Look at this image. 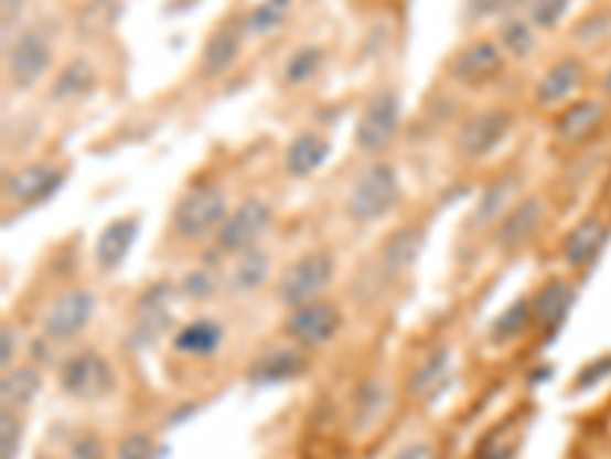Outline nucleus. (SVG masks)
Instances as JSON below:
<instances>
[{"label":"nucleus","instance_id":"f257e3e1","mask_svg":"<svg viewBox=\"0 0 611 459\" xmlns=\"http://www.w3.org/2000/svg\"><path fill=\"white\" fill-rule=\"evenodd\" d=\"M229 215V196L214 181H196L178 196L172 209V233L181 243H202L217 236Z\"/></svg>","mask_w":611,"mask_h":459},{"label":"nucleus","instance_id":"f03ea898","mask_svg":"<svg viewBox=\"0 0 611 459\" xmlns=\"http://www.w3.org/2000/svg\"><path fill=\"white\" fill-rule=\"evenodd\" d=\"M400 203V175L388 160H373L361 169L355 184L346 193V217L355 224H373Z\"/></svg>","mask_w":611,"mask_h":459},{"label":"nucleus","instance_id":"7ed1b4c3","mask_svg":"<svg viewBox=\"0 0 611 459\" xmlns=\"http://www.w3.org/2000/svg\"><path fill=\"white\" fill-rule=\"evenodd\" d=\"M55 62V38L46 25L22 28L13 43H7V81L15 93H31L50 74Z\"/></svg>","mask_w":611,"mask_h":459},{"label":"nucleus","instance_id":"20e7f679","mask_svg":"<svg viewBox=\"0 0 611 459\" xmlns=\"http://www.w3.org/2000/svg\"><path fill=\"white\" fill-rule=\"evenodd\" d=\"M336 276V260L331 252H309L293 260L279 279V300L288 310L319 300Z\"/></svg>","mask_w":611,"mask_h":459},{"label":"nucleus","instance_id":"39448f33","mask_svg":"<svg viewBox=\"0 0 611 459\" xmlns=\"http://www.w3.org/2000/svg\"><path fill=\"white\" fill-rule=\"evenodd\" d=\"M400 129V95L395 89H376V93L364 102V108L355 122V145L361 153L376 157L388 150V145L398 138Z\"/></svg>","mask_w":611,"mask_h":459},{"label":"nucleus","instance_id":"423d86ee","mask_svg":"<svg viewBox=\"0 0 611 459\" xmlns=\"http://www.w3.org/2000/svg\"><path fill=\"white\" fill-rule=\"evenodd\" d=\"M58 386L77 402H101L117 386V374L101 352L83 350L58 365Z\"/></svg>","mask_w":611,"mask_h":459},{"label":"nucleus","instance_id":"0eeeda50","mask_svg":"<svg viewBox=\"0 0 611 459\" xmlns=\"http://www.w3.org/2000/svg\"><path fill=\"white\" fill-rule=\"evenodd\" d=\"M272 205L266 203V200H245L239 203L229 215H226L224 227L217 230V236H214V245H217V252H224V255H242V252H248V248H257L260 239H264L269 227H272Z\"/></svg>","mask_w":611,"mask_h":459},{"label":"nucleus","instance_id":"6e6552de","mask_svg":"<svg viewBox=\"0 0 611 459\" xmlns=\"http://www.w3.org/2000/svg\"><path fill=\"white\" fill-rule=\"evenodd\" d=\"M514 126V114L507 108H486L471 114L455 129V153L468 162L486 160L499 148Z\"/></svg>","mask_w":611,"mask_h":459},{"label":"nucleus","instance_id":"1a4fd4ad","mask_svg":"<svg viewBox=\"0 0 611 459\" xmlns=\"http://www.w3.org/2000/svg\"><path fill=\"white\" fill-rule=\"evenodd\" d=\"M507 68L505 50L495 41H471L462 50H455L447 62V77L465 89L490 86L495 77H502Z\"/></svg>","mask_w":611,"mask_h":459},{"label":"nucleus","instance_id":"9d476101","mask_svg":"<svg viewBox=\"0 0 611 459\" xmlns=\"http://www.w3.org/2000/svg\"><path fill=\"white\" fill-rule=\"evenodd\" d=\"M340 328H343V312H340V307L333 300L319 298L291 310L288 322H285V334L300 350H319V346L331 343L340 334Z\"/></svg>","mask_w":611,"mask_h":459},{"label":"nucleus","instance_id":"9b49d317","mask_svg":"<svg viewBox=\"0 0 611 459\" xmlns=\"http://www.w3.org/2000/svg\"><path fill=\"white\" fill-rule=\"evenodd\" d=\"M95 298L86 288H67L53 300V307L43 319V334L53 343H71L86 331V324L93 322Z\"/></svg>","mask_w":611,"mask_h":459},{"label":"nucleus","instance_id":"f8f14e48","mask_svg":"<svg viewBox=\"0 0 611 459\" xmlns=\"http://www.w3.org/2000/svg\"><path fill=\"white\" fill-rule=\"evenodd\" d=\"M65 184V172L53 162H28L3 175V200L15 205H41Z\"/></svg>","mask_w":611,"mask_h":459},{"label":"nucleus","instance_id":"ddd939ff","mask_svg":"<svg viewBox=\"0 0 611 459\" xmlns=\"http://www.w3.org/2000/svg\"><path fill=\"white\" fill-rule=\"evenodd\" d=\"M245 38H248V34H245L242 15L239 19H226V22H221V25L214 28L212 34H208V41L202 43L200 77H205V81L224 77L226 71L239 62L242 41H245Z\"/></svg>","mask_w":611,"mask_h":459},{"label":"nucleus","instance_id":"4468645a","mask_svg":"<svg viewBox=\"0 0 611 459\" xmlns=\"http://www.w3.org/2000/svg\"><path fill=\"white\" fill-rule=\"evenodd\" d=\"M545 200L542 196H523L517 203L507 209V215L495 224L492 230V239L499 248H507V252H514L519 245H526L542 230L545 224Z\"/></svg>","mask_w":611,"mask_h":459},{"label":"nucleus","instance_id":"2eb2a0df","mask_svg":"<svg viewBox=\"0 0 611 459\" xmlns=\"http://www.w3.org/2000/svg\"><path fill=\"white\" fill-rule=\"evenodd\" d=\"M587 81L585 62L578 55H562L535 83V105L538 108H557L569 102Z\"/></svg>","mask_w":611,"mask_h":459},{"label":"nucleus","instance_id":"dca6fc26","mask_svg":"<svg viewBox=\"0 0 611 459\" xmlns=\"http://www.w3.org/2000/svg\"><path fill=\"white\" fill-rule=\"evenodd\" d=\"M172 303H174V285L157 282L147 288L144 295L138 298L135 307V324L132 340L135 343H150L165 331V324L172 322Z\"/></svg>","mask_w":611,"mask_h":459},{"label":"nucleus","instance_id":"f3484780","mask_svg":"<svg viewBox=\"0 0 611 459\" xmlns=\"http://www.w3.org/2000/svg\"><path fill=\"white\" fill-rule=\"evenodd\" d=\"M306 371V359L300 346H269L248 367V380L254 386H279L300 377Z\"/></svg>","mask_w":611,"mask_h":459},{"label":"nucleus","instance_id":"a211bd4d","mask_svg":"<svg viewBox=\"0 0 611 459\" xmlns=\"http://www.w3.org/2000/svg\"><path fill=\"white\" fill-rule=\"evenodd\" d=\"M224 324L217 319H208V316H200L193 322L181 324L174 331L172 350L184 359H196V362H205V359H214L221 346H224Z\"/></svg>","mask_w":611,"mask_h":459},{"label":"nucleus","instance_id":"6ab92c4d","mask_svg":"<svg viewBox=\"0 0 611 459\" xmlns=\"http://www.w3.org/2000/svg\"><path fill=\"white\" fill-rule=\"evenodd\" d=\"M605 105L597 102V98H581V102H575L569 108L562 110L557 117V138L562 145H571V148H578V145H585L590 138L597 136L599 129H602V122H605Z\"/></svg>","mask_w":611,"mask_h":459},{"label":"nucleus","instance_id":"aec40b11","mask_svg":"<svg viewBox=\"0 0 611 459\" xmlns=\"http://www.w3.org/2000/svg\"><path fill=\"white\" fill-rule=\"evenodd\" d=\"M422 248H426V230L416 227H398L392 230L386 236V243L379 245V264H383V273L386 276H404V273L410 270L412 264L419 260L422 255Z\"/></svg>","mask_w":611,"mask_h":459},{"label":"nucleus","instance_id":"412c9836","mask_svg":"<svg viewBox=\"0 0 611 459\" xmlns=\"http://www.w3.org/2000/svg\"><path fill=\"white\" fill-rule=\"evenodd\" d=\"M138 227H141V221L135 215H122L114 217L105 230H101V236H98V243H95V264H98V270H117L122 260L129 257L132 252L135 239H138Z\"/></svg>","mask_w":611,"mask_h":459},{"label":"nucleus","instance_id":"4be33fe9","mask_svg":"<svg viewBox=\"0 0 611 459\" xmlns=\"http://www.w3.org/2000/svg\"><path fill=\"white\" fill-rule=\"evenodd\" d=\"M605 221L599 215L581 217L575 227L569 230L566 243H562V260L575 267V270H585L590 267L597 255L602 252V243H605Z\"/></svg>","mask_w":611,"mask_h":459},{"label":"nucleus","instance_id":"5701e85b","mask_svg":"<svg viewBox=\"0 0 611 459\" xmlns=\"http://www.w3.org/2000/svg\"><path fill=\"white\" fill-rule=\"evenodd\" d=\"M95 83H98V71L93 62L86 55H74L58 68V74L50 83V98L55 105H74L93 93Z\"/></svg>","mask_w":611,"mask_h":459},{"label":"nucleus","instance_id":"b1692460","mask_svg":"<svg viewBox=\"0 0 611 459\" xmlns=\"http://www.w3.org/2000/svg\"><path fill=\"white\" fill-rule=\"evenodd\" d=\"M328 157H331V138L321 136L315 129H306L300 136H293V141L285 150V172L297 181L315 175L328 162Z\"/></svg>","mask_w":611,"mask_h":459},{"label":"nucleus","instance_id":"393cba45","mask_svg":"<svg viewBox=\"0 0 611 459\" xmlns=\"http://www.w3.org/2000/svg\"><path fill=\"white\" fill-rule=\"evenodd\" d=\"M519 193V175H502L490 181V188L480 193L478 209L468 217V227H490L495 230V224L507 215V209L517 203Z\"/></svg>","mask_w":611,"mask_h":459},{"label":"nucleus","instance_id":"a878e982","mask_svg":"<svg viewBox=\"0 0 611 459\" xmlns=\"http://www.w3.org/2000/svg\"><path fill=\"white\" fill-rule=\"evenodd\" d=\"M571 300H575V288L562 279H550L538 288V295L532 298V319L535 324L545 331V334H554L559 328V322L569 316Z\"/></svg>","mask_w":611,"mask_h":459},{"label":"nucleus","instance_id":"bb28decb","mask_svg":"<svg viewBox=\"0 0 611 459\" xmlns=\"http://www.w3.org/2000/svg\"><path fill=\"white\" fill-rule=\"evenodd\" d=\"M269 270H272V260L266 255L264 248H248L242 255H233V267L224 276L226 291L233 295H251L257 288H264L266 279H269Z\"/></svg>","mask_w":611,"mask_h":459},{"label":"nucleus","instance_id":"cd10ccee","mask_svg":"<svg viewBox=\"0 0 611 459\" xmlns=\"http://www.w3.org/2000/svg\"><path fill=\"white\" fill-rule=\"evenodd\" d=\"M388 402H392V392H388L386 380H364L352 398V433H371L373 426L386 417Z\"/></svg>","mask_w":611,"mask_h":459},{"label":"nucleus","instance_id":"c85d7f7f","mask_svg":"<svg viewBox=\"0 0 611 459\" xmlns=\"http://www.w3.org/2000/svg\"><path fill=\"white\" fill-rule=\"evenodd\" d=\"M41 386H43L41 367L13 365L10 371H3V380H0V398H3V407L25 410V407L37 398Z\"/></svg>","mask_w":611,"mask_h":459},{"label":"nucleus","instance_id":"c756f323","mask_svg":"<svg viewBox=\"0 0 611 459\" xmlns=\"http://www.w3.org/2000/svg\"><path fill=\"white\" fill-rule=\"evenodd\" d=\"M450 350L443 346L435 355H428L426 365L412 374L410 395L416 402H435L440 392L450 386Z\"/></svg>","mask_w":611,"mask_h":459},{"label":"nucleus","instance_id":"7c9ffc66","mask_svg":"<svg viewBox=\"0 0 611 459\" xmlns=\"http://www.w3.org/2000/svg\"><path fill=\"white\" fill-rule=\"evenodd\" d=\"M293 10V0H257L248 13L242 15L248 38H269L276 34Z\"/></svg>","mask_w":611,"mask_h":459},{"label":"nucleus","instance_id":"2f4dec72","mask_svg":"<svg viewBox=\"0 0 611 459\" xmlns=\"http://www.w3.org/2000/svg\"><path fill=\"white\" fill-rule=\"evenodd\" d=\"M321 68H324V50L315 46V43H303V46H297L288 55L285 68H281V83L297 89V86H306V83L315 81Z\"/></svg>","mask_w":611,"mask_h":459},{"label":"nucleus","instance_id":"473e14b6","mask_svg":"<svg viewBox=\"0 0 611 459\" xmlns=\"http://www.w3.org/2000/svg\"><path fill=\"white\" fill-rule=\"evenodd\" d=\"M120 19V0H89L77 15V31L83 41H98L114 31Z\"/></svg>","mask_w":611,"mask_h":459},{"label":"nucleus","instance_id":"72a5a7b5","mask_svg":"<svg viewBox=\"0 0 611 459\" xmlns=\"http://www.w3.org/2000/svg\"><path fill=\"white\" fill-rule=\"evenodd\" d=\"M529 324H535V319H532V298H517L490 324V340L492 343H514V340H519L529 331Z\"/></svg>","mask_w":611,"mask_h":459},{"label":"nucleus","instance_id":"f704fd0d","mask_svg":"<svg viewBox=\"0 0 611 459\" xmlns=\"http://www.w3.org/2000/svg\"><path fill=\"white\" fill-rule=\"evenodd\" d=\"M499 46L505 50L507 58H526L535 50V25L526 15H505L499 28Z\"/></svg>","mask_w":611,"mask_h":459},{"label":"nucleus","instance_id":"c9c22d12","mask_svg":"<svg viewBox=\"0 0 611 459\" xmlns=\"http://www.w3.org/2000/svg\"><path fill=\"white\" fill-rule=\"evenodd\" d=\"M224 285V276L214 270V267H200V270H190L184 276V282H181V295L190 300H208L217 295V288Z\"/></svg>","mask_w":611,"mask_h":459},{"label":"nucleus","instance_id":"e433bc0d","mask_svg":"<svg viewBox=\"0 0 611 459\" xmlns=\"http://www.w3.org/2000/svg\"><path fill=\"white\" fill-rule=\"evenodd\" d=\"M22 447V419L13 407H0V459H15Z\"/></svg>","mask_w":611,"mask_h":459},{"label":"nucleus","instance_id":"4c0bfd02","mask_svg":"<svg viewBox=\"0 0 611 459\" xmlns=\"http://www.w3.org/2000/svg\"><path fill=\"white\" fill-rule=\"evenodd\" d=\"M566 13H569V0H529V7H526V19L545 31L557 28Z\"/></svg>","mask_w":611,"mask_h":459},{"label":"nucleus","instance_id":"58836bf2","mask_svg":"<svg viewBox=\"0 0 611 459\" xmlns=\"http://www.w3.org/2000/svg\"><path fill=\"white\" fill-rule=\"evenodd\" d=\"M157 457V445L147 433H129L122 438L117 450H114V459H153Z\"/></svg>","mask_w":611,"mask_h":459},{"label":"nucleus","instance_id":"ea45409f","mask_svg":"<svg viewBox=\"0 0 611 459\" xmlns=\"http://www.w3.org/2000/svg\"><path fill=\"white\" fill-rule=\"evenodd\" d=\"M67 459H105V445L93 433H83L74 438V445L67 447Z\"/></svg>","mask_w":611,"mask_h":459},{"label":"nucleus","instance_id":"a19ab883","mask_svg":"<svg viewBox=\"0 0 611 459\" xmlns=\"http://www.w3.org/2000/svg\"><path fill=\"white\" fill-rule=\"evenodd\" d=\"M605 31H609V19H605V15L593 13V15H587L581 25L575 28V41L593 43V41H597V38H602Z\"/></svg>","mask_w":611,"mask_h":459},{"label":"nucleus","instance_id":"79ce46f5","mask_svg":"<svg viewBox=\"0 0 611 459\" xmlns=\"http://www.w3.org/2000/svg\"><path fill=\"white\" fill-rule=\"evenodd\" d=\"M486 15H507V0H468L465 19H486Z\"/></svg>","mask_w":611,"mask_h":459},{"label":"nucleus","instance_id":"37998d69","mask_svg":"<svg viewBox=\"0 0 611 459\" xmlns=\"http://www.w3.org/2000/svg\"><path fill=\"white\" fill-rule=\"evenodd\" d=\"M15 355H19V331L13 324H3V331H0V365H3V371L13 367Z\"/></svg>","mask_w":611,"mask_h":459},{"label":"nucleus","instance_id":"c03bdc74","mask_svg":"<svg viewBox=\"0 0 611 459\" xmlns=\"http://www.w3.org/2000/svg\"><path fill=\"white\" fill-rule=\"evenodd\" d=\"M31 0H0V7H3V31L10 34V25H13L19 15L25 13V7Z\"/></svg>","mask_w":611,"mask_h":459},{"label":"nucleus","instance_id":"a18cd8bd","mask_svg":"<svg viewBox=\"0 0 611 459\" xmlns=\"http://www.w3.org/2000/svg\"><path fill=\"white\" fill-rule=\"evenodd\" d=\"M395 459H435V450L426 441H416V445L404 447Z\"/></svg>","mask_w":611,"mask_h":459},{"label":"nucleus","instance_id":"49530a36","mask_svg":"<svg viewBox=\"0 0 611 459\" xmlns=\"http://www.w3.org/2000/svg\"><path fill=\"white\" fill-rule=\"evenodd\" d=\"M599 86H602V93L611 95V68L605 71V77H602V83H599Z\"/></svg>","mask_w":611,"mask_h":459}]
</instances>
